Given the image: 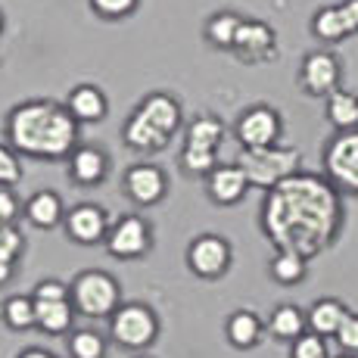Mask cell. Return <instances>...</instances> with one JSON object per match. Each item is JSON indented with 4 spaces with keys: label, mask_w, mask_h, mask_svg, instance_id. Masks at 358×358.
<instances>
[{
    "label": "cell",
    "mask_w": 358,
    "mask_h": 358,
    "mask_svg": "<svg viewBox=\"0 0 358 358\" xmlns=\"http://www.w3.org/2000/svg\"><path fill=\"white\" fill-rule=\"evenodd\" d=\"M262 228L284 252L318 256L340 228V199L324 178L296 171L268 194Z\"/></svg>",
    "instance_id": "6da1fadb"
},
{
    "label": "cell",
    "mask_w": 358,
    "mask_h": 358,
    "mask_svg": "<svg viewBox=\"0 0 358 358\" xmlns=\"http://www.w3.org/2000/svg\"><path fill=\"white\" fill-rule=\"evenodd\" d=\"M10 143L38 159H63L75 147L78 119L53 100H25L10 113Z\"/></svg>",
    "instance_id": "7a4b0ae2"
},
{
    "label": "cell",
    "mask_w": 358,
    "mask_h": 358,
    "mask_svg": "<svg viewBox=\"0 0 358 358\" xmlns=\"http://www.w3.org/2000/svg\"><path fill=\"white\" fill-rule=\"evenodd\" d=\"M240 169H243L246 181L256 187L274 190L278 184H284L287 178L296 175L299 169V150L293 147H262V150H240Z\"/></svg>",
    "instance_id": "3957f363"
},
{
    "label": "cell",
    "mask_w": 358,
    "mask_h": 358,
    "mask_svg": "<svg viewBox=\"0 0 358 358\" xmlns=\"http://www.w3.org/2000/svg\"><path fill=\"white\" fill-rule=\"evenodd\" d=\"M119 284L106 271H85L72 284V302L87 318H106L119 312Z\"/></svg>",
    "instance_id": "277c9868"
},
{
    "label": "cell",
    "mask_w": 358,
    "mask_h": 358,
    "mask_svg": "<svg viewBox=\"0 0 358 358\" xmlns=\"http://www.w3.org/2000/svg\"><path fill=\"white\" fill-rule=\"evenodd\" d=\"M156 336H159V321H156L150 306L128 302V306H119V312L113 315V340L119 343V346L147 349Z\"/></svg>",
    "instance_id": "5b68a950"
},
{
    "label": "cell",
    "mask_w": 358,
    "mask_h": 358,
    "mask_svg": "<svg viewBox=\"0 0 358 358\" xmlns=\"http://www.w3.org/2000/svg\"><path fill=\"white\" fill-rule=\"evenodd\" d=\"M327 175L334 178L340 187L358 194V128L355 131H343L330 141L327 153H324Z\"/></svg>",
    "instance_id": "8992f818"
},
{
    "label": "cell",
    "mask_w": 358,
    "mask_h": 358,
    "mask_svg": "<svg viewBox=\"0 0 358 358\" xmlns=\"http://www.w3.org/2000/svg\"><path fill=\"white\" fill-rule=\"evenodd\" d=\"M187 265H190V271L199 274V278H206V280L222 278L231 265L228 240L218 237V234H203V237H196L187 250Z\"/></svg>",
    "instance_id": "52a82bcc"
},
{
    "label": "cell",
    "mask_w": 358,
    "mask_h": 358,
    "mask_svg": "<svg viewBox=\"0 0 358 358\" xmlns=\"http://www.w3.org/2000/svg\"><path fill=\"white\" fill-rule=\"evenodd\" d=\"M280 134V115L268 106H252L240 115L237 122V137L243 141V150H262L274 147Z\"/></svg>",
    "instance_id": "ba28073f"
},
{
    "label": "cell",
    "mask_w": 358,
    "mask_h": 358,
    "mask_svg": "<svg viewBox=\"0 0 358 358\" xmlns=\"http://www.w3.org/2000/svg\"><path fill=\"white\" fill-rule=\"evenodd\" d=\"M150 246V228L143 218L125 215L113 231H109V252L115 259H137Z\"/></svg>",
    "instance_id": "9c48e42d"
},
{
    "label": "cell",
    "mask_w": 358,
    "mask_h": 358,
    "mask_svg": "<svg viewBox=\"0 0 358 358\" xmlns=\"http://www.w3.org/2000/svg\"><path fill=\"white\" fill-rule=\"evenodd\" d=\"M125 190L134 203L153 206L165 194V175L156 165H131L125 175Z\"/></svg>",
    "instance_id": "30bf717a"
},
{
    "label": "cell",
    "mask_w": 358,
    "mask_h": 358,
    "mask_svg": "<svg viewBox=\"0 0 358 358\" xmlns=\"http://www.w3.org/2000/svg\"><path fill=\"white\" fill-rule=\"evenodd\" d=\"M66 231H69V237L78 240V243H97L103 234H106V212L94 203L75 206L66 218Z\"/></svg>",
    "instance_id": "8fae6325"
},
{
    "label": "cell",
    "mask_w": 358,
    "mask_h": 358,
    "mask_svg": "<svg viewBox=\"0 0 358 358\" xmlns=\"http://www.w3.org/2000/svg\"><path fill=\"white\" fill-rule=\"evenodd\" d=\"M336 78H340V66L330 53L318 50L312 57H306L302 63V85H306L308 94H334Z\"/></svg>",
    "instance_id": "7c38bea8"
},
{
    "label": "cell",
    "mask_w": 358,
    "mask_h": 358,
    "mask_svg": "<svg viewBox=\"0 0 358 358\" xmlns=\"http://www.w3.org/2000/svg\"><path fill=\"white\" fill-rule=\"evenodd\" d=\"M246 175L240 165H218V169L209 171V196L222 206H231L243 196L246 190Z\"/></svg>",
    "instance_id": "4fadbf2b"
},
{
    "label": "cell",
    "mask_w": 358,
    "mask_h": 358,
    "mask_svg": "<svg viewBox=\"0 0 358 358\" xmlns=\"http://www.w3.org/2000/svg\"><path fill=\"white\" fill-rule=\"evenodd\" d=\"M137 113H141L143 119H150L169 137L178 131V125H181V106H178V100L169 97V94H150V97L137 106Z\"/></svg>",
    "instance_id": "5bb4252c"
},
{
    "label": "cell",
    "mask_w": 358,
    "mask_h": 358,
    "mask_svg": "<svg viewBox=\"0 0 358 358\" xmlns=\"http://www.w3.org/2000/svg\"><path fill=\"white\" fill-rule=\"evenodd\" d=\"M271 44H274V31L268 29L265 22L250 19V22H240L234 50H237L243 59H259V57H265V53L271 50Z\"/></svg>",
    "instance_id": "9a60e30c"
},
{
    "label": "cell",
    "mask_w": 358,
    "mask_h": 358,
    "mask_svg": "<svg viewBox=\"0 0 358 358\" xmlns=\"http://www.w3.org/2000/svg\"><path fill=\"white\" fill-rule=\"evenodd\" d=\"M69 113L78 122H100L106 115V97L100 87L94 85H78L69 94Z\"/></svg>",
    "instance_id": "2e32d148"
},
{
    "label": "cell",
    "mask_w": 358,
    "mask_h": 358,
    "mask_svg": "<svg viewBox=\"0 0 358 358\" xmlns=\"http://www.w3.org/2000/svg\"><path fill=\"white\" fill-rule=\"evenodd\" d=\"M69 171H72V178L78 184H97L106 175V156L97 147H78V150H72Z\"/></svg>",
    "instance_id": "e0dca14e"
},
{
    "label": "cell",
    "mask_w": 358,
    "mask_h": 358,
    "mask_svg": "<svg viewBox=\"0 0 358 358\" xmlns=\"http://www.w3.org/2000/svg\"><path fill=\"white\" fill-rule=\"evenodd\" d=\"M346 308H343V302L336 299H321L312 306V312H308V327H312V334L318 336H336V330L343 327V321H346Z\"/></svg>",
    "instance_id": "ac0fdd59"
},
{
    "label": "cell",
    "mask_w": 358,
    "mask_h": 358,
    "mask_svg": "<svg viewBox=\"0 0 358 358\" xmlns=\"http://www.w3.org/2000/svg\"><path fill=\"white\" fill-rule=\"evenodd\" d=\"M169 134H162L159 128L153 125L150 119H143L141 113H134L125 125V143L134 150H162Z\"/></svg>",
    "instance_id": "d6986e66"
},
{
    "label": "cell",
    "mask_w": 358,
    "mask_h": 358,
    "mask_svg": "<svg viewBox=\"0 0 358 358\" xmlns=\"http://www.w3.org/2000/svg\"><path fill=\"white\" fill-rule=\"evenodd\" d=\"M306 324H308V315H302L296 306H280L271 312L268 318V330H271L278 340H299L306 334Z\"/></svg>",
    "instance_id": "ffe728a7"
},
{
    "label": "cell",
    "mask_w": 358,
    "mask_h": 358,
    "mask_svg": "<svg viewBox=\"0 0 358 358\" xmlns=\"http://www.w3.org/2000/svg\"><path fill=\"white\" fill-rule=\"evenodd\" d=\"M25 215L31 218V224H38V228H53V224L63 218V203H59V196L53 194V190H38L29 206H25Z\"/></svg>",
    "instance_id": "44dd1931"
},
{
    "label": "cell",
    "mask_w": 358,
    "mask_h": 358,
    "mask_svg": "<svg viewBox=\"0 0 358 358\" xmlns=\"http://www.w3.org/2000/svg\"><path fill=\"white\" fill-rule=\"evenodd\" d=\"M262 336V321L252 312H234L228 318V340L237 349H252Z\"/></svg>",
    "instance_id": "7402d4cb"
},
{
    "label": "cell",
    "mask_w": 358,
    "mask_h": 358,
    "mask_svg": "<svg viewBox=\"0 0 358 358\" xmlns=\"http://www.w3.org/2000/svg\"><path fill=\"white\" fill-rule=\"evenodd\" d=\"M327 115L336 128L343 131H355L358 125V97L349 91H334L327 100Z\"/></svg>",
    "instance_id": "603a6c76"
},
{
    "label": "cell",
    "mask_w": 358,
    "mask_h": 358,
    "mask_svg": "<svg viewBox=\"0 0 358 358\" xmlns=\"http://www.w3.org/2000/svg\"><path fill=\"white\" fill-rule=\"evenodd\" d=\"M3 321L13 330H29L38 327V308H34V296H10L3 302Z\"/></svg>",
    "instance_id": "cb8c5ba5"
},
{
    "label": "cell",
    "mask_w": 358,
    "mask_h": 358,
    "mask_svg": "<svg viewBox=\"0 0 358 358\" xmlns=\"http://www.w3.org/2000/svg\"><path fill=\"white\" fill-rule=\"evenodd\" d=\"M34 308H38V327L47 330V334H66L72 327V306L69 302H38L34 299Z\"/></svg>",
    "instance_id": "d4e9b609"
},
{
    "label": "cell",
    "mask_w": 358,
    "mask_h": 358,
    "mask_svg": "<svg viewBox=\"0 0 358 358\" xmlns=\"http://www.w3.org/2000/svg\"><path fill=\"white\" fill-rule=\"evenodd\" d=\"M222 122L212 119V115H203V119H196L194 125L187 131V147H203V150H215L218 143H222Z\"/></svg>",
    "instance_id": "484cf974"
},
{
    "label": "cell",
    "mask_w": 358,
    "mask_h": 358,
    "mask_svg": "<svg viewBox=\"0 0 358 358\" xmlns=\"http://www.w3.org/2000/svg\"><path fill=\"white\" fill-rule=\"evenodd\" d=\"M271 274L278 284H299L306 278V259L296 256V252L278 250V256L271 259Z\"/></svg>",
    "instance_id": "4316f807"
},
{
    "label": "cell",
    "mask_w": 358,
    "mask_h": 358,
    "mask_svg": "<svg viewBox=\"0 0 358 358\" xmlns=\"http://www.w3.org/2000/svg\"><path fill=\"white\" fill-rule=\"evenodd\" d=\"M240 22H243V19H237L234 13H218V16H212V19H209V25H206V34H209L212 44L234 47Z\"/></svg>",
    "instance_id": "83f0119b"
},
{
    "label": "cell",
    "mask_w": 358,
    "mask_h": 358,
    "mask_svg": "<svg viewBox=\"0 0 358 358\" xmlns=\"http://www.w3.org/2000/svg\"><path fill=\"white\" fill-rule=\"evenodd\" d=\"M69 352H72V358H103L106 343L97 330H75L72 340H69Z\"/></svg>",
    "instance_id": "f1b7e54d"
},
{
    "label": "cell",
    "mask_w": 358,
    "mask_h": 358,
    "mask_svg": "<svg viewBox=\"0 0 358 358\" xmlns=\"http://www.w3.org/2000/svg\"><path fill=\"white\" fill-rule=\"evenodd\" d=\"M315 34L324 41H336V38H343V34H349L340 6H327V10H321L318 16H315Z\"/></svg>",
    "instance_id": "f546056e"
},
{
    "label": "cell",
    "mask_w": 358,
    "mask_h": 358,
    "mask_svg": "<svg viewBox=\"0 0 358 358\" xmlns=\"http://www.w3.org/2000/svg\"><path fill=\"white\" fill-rule=\"evenodd\" d=\"M290 358H327V343H324V336H318V334H302L299 340L293 343Z\"/></svg>",
    "instance_id": "4dcf8cb0"
},
{
    "label": "cell",
    "mask_w": 358,
    "mask_h": 358,
    "mask_svg": "<svg viewBox=\"0 0 358 358\" xmlns=\"http://www.w3.org/2000/svg\"><path fill=\"white\" fill-rule=\"evenodd\" d=\"M19 252H22V234H19L16 228H0V262H16Z\"/></svg>",
    "instance_id": "1f68e13d"
},
{
    "label": "cell",
    "mask_w": 358,
    "mask_h": 358,
    "mask_svg": "<svg viewBox=\"0 0 358 358\" xmlns=\"http://www.w3.org/2000/svg\"><path fill=\"white\" fill-rule=\"evenodd\" d=\"M69 296H72V290L63 280H41L34 287V299L38 302H69Z\"/></svg>",
    "instance_id": "d6a6232c"
},
{
    "label": "cell",
    "mask_w": 358,
    "mask_h": 358,
    "mask_svg": "<svg viewBox=\"0 0 358 358\" xmlns=\"http://www.w3.org/2000/svg\"><path fill=\"white\" fill-rule=\"evenodd\" d=\"M19 178H22V165H19V159L13 156V150H6L3 143H0V184L10 187V184H16Z\"/></svg>",
    "instance_id": "836d02e7"
},
{
    "label": "cell",
    "mask_w": 358,
    "mask_h": 358,
    "mask_svg": "<svg viewBox=\"0 0 358 358\" xmlns=\"http://www.w3.org/2000/svg\"><path fill=\"white\" fill-rule=\"evenodd\" d=\"M336 343H340V349H346V355L358 352V315H346L343 327L336 330Z\"/></svg>",
    "instance_id": "e575fe53"
},
{
    "label": "cell",
    "mask_w": 358,
    "mask_h": 358,
    "mask_svg": "<svg viewBox=\"0 0 358 358\" xmlns=\"http://www.w3.org/2000/svg\"><path fill=\"white\" fill-rule=\"evenodd\" d=\"M94 10L100 16H109V19H119V16H128L131 10L137 6V0H91Z\"/></svg>",
    "instance_id": "d590c367"
},
{
    "label": "cell",
    "mask_w": 358,
    "mask_h": 358,
    "mask_svg": "<svg viewBox=\"0 0 358 358\" xmlns=\"http://www.w3.org/2000/svg\"><path fill=\"white\" fill-rule=\"evenodd\" d=\"M16 209H19V206H16V196H13L6 187H0V224H3V228L13 222Z\"/></svg>",
    "instance_id": "8d00e7d4"
},
{
    "label": "cell",
    "mask_w": 358,
    "mask_h": 358,
    "mask_svg": "<svg viewBox=\"0 0 358 358\" xmlns=\"http://www.w3.org/2000/svg\"><path fill=\"white\" fill-rule=\"evenodd\" d=\"M340 13H343V19H346L349 34L358 31V0H346V3L340 6Z\"/></svg>",
    "instance_id": "74e56055"
},
{
    "label": "cell",
    "mask_w": 358,
    "mask_h": 358,
    "mask_svg": "<svg viewBox=\"0 0 358 358\" xmlns=\"http://www.w3.org/2000/svg\"><path fill=\"white\" fill-rule=\"evenodd\" d=\"M10 278H13V265L10 262H0V284H6Z\"/></svg>",
    "instance_id": "f35d334b"
},
{
    "label": "cell",
    "mask_w": 358,
    "mask_h": 358,
    "mask_svg": "<svg viewBox=\"0 0 358 358\" xmlns=\"http://www.w3.org/2000/svg\"><path fill=\"white\" fill-rule=\"evenodd\" d=\"M19 358H57V355H50V352H44V349H29V352H22Z\"/></svg>",
    "instance_id": "ab89813d"
},
{
    "label": "cell",
    "mask_w": 358,
    "mask_h": 358,
    "mask_svg": "<svg viewBox=\"0 0 358 358\" xmlns=\"http://www.w3.org/2000/svg\"><path fill=\"white\" fill-rule=\"evenodd\" d=\"M336 358H355V355H336Z\"/></svg>",
    "instance_id": "60d3db41"
},
{
    "label": "cell",
    "mask_w": 358,
    "mask_h": 358,
    "mask_svg": "<svg viewBox=\"0 0 358 358\" xmlns=\"http://www.w3.org/2000/svg\"><path fill=\"white\" fill-rule=\"evenodd\" d=\"M0 29H3V22H0Z\"/></svg>",
    "instance_id": "b9f144b4"
},
{
    "label": "cell",
    "mask_w": 358,
    "mask_h": 358,
    "mask_svg": "<svg viewBox=\"0 0 358 358\" xmlns=\"http://www.w3.org/2000/svg\"><path fill=\"white\" fill-rule=\"evenodd\" d=\"M0 228H3V224H0Z\"/></svg>",
    "instance_id": "7bdbcfd3"
}]
</instances>
